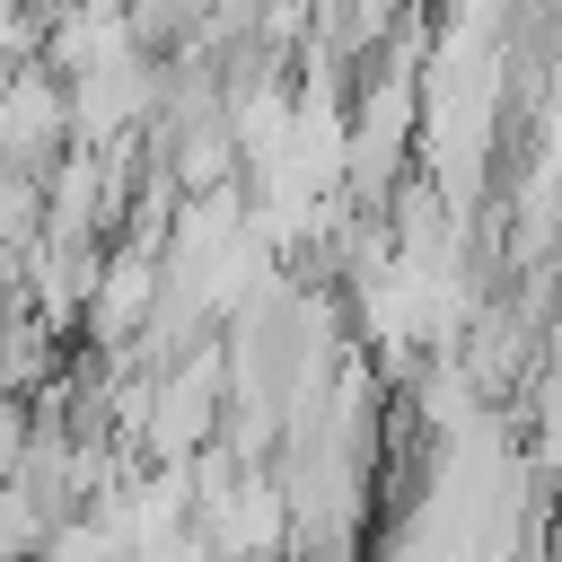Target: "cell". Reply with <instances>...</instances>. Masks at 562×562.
<instances>
[{
	"label": "cell",
	"instance_id": "obj_1",
	"mask_svg": "<svg viewBox=\"0 0 562 562\" xmlns=\"http://www.w3.org/2000/svg\"><path fill=\"white\" fill-rule=\"evenodd\" d=\"M220 422H228V342L211 334L202 351H184L176 369H158V395H149V465H193L202 448H220Z\"/></svg>",
	"mask_w": 562,
	"mask_h": 562
},
{
	"label": "cell",
	"instance_id": "obj_2",
	"mask_svg": "<svg viewBox=\"0 0 562 562\" xmlns=\"http://www.w3.org/2000/svg\"><path fill=\"white\" fill-rule=\"evenodd\" d=\"M61 158H70V88L44 61H26L18 79H0V167L53 176Z\"/></svg>",
	"mask_w": 562,
	"mask_h": 562
},
{
	"label": "cell",
	"instance_id": "obj_3",
	"mask_svg": "<svg viewBox=\"0 0 562 562\" xmlns=\"http://www.w3.org/2000/svg\"><path fill=\"white\" fill-rule=\"evenodd\" d=\"M158 299H167V263H158V255H140V246H105L97 299H88V316H79V342H88L97 360L132 351V342H140V325L158 316Z\"/></svg>",
	"mask_w": 562,
	"mask_h": 562
},
{
	"label": "cell",
	"instance_id": "obj_4",
	"mask_svg": "<svg viewBox=\"0 0 562 562\" xmlns=\"http://www.w3.org/2000/svg\"><path fill=\"white\" fill-rule=\"evenodd\" d=\"M123 61H149L140 35H132V0H70L44 26V70L53 79H97V70H123Z\"/></svg>",
	"mask_w": 562,
	"mask_h": 562
},
{
	"label": "cell",
	"instance_id": "obj_5",
	"mask_svg": "<svg viewBox=\"0 0 562 562\" xmlns=\"http://www.w3.org/2000/svg\"><path fill=\"white\" fill-rule=\"evenodd\" d=\"M35 246H44V176L0 167V255H9V263H26Z\"/></svg>",
	"mask_w": 562,
	"mask_h": 562
},
{
	"label": "cell",
	"instance_id": "obj_6",
	"mask_svg": "<svg viewBox=\"0 0 562 562\" xmlns=\"http://www.w3.org/2000/svg\"><path fill=\"white\" fill-rule=\"evenodd\" d=\"M26 61H44V18L26 0H0V79H18Z\"/></svg>",
	"mask_w": 562,
	"mask_h": 562
}]
</instances>
